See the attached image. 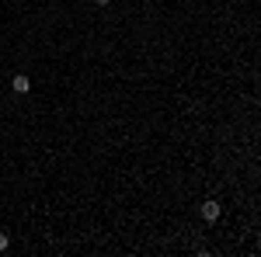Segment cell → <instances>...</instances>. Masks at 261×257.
<instances>
[{
    "mask_svg": "<svg viewBox=\"0 0 261 257\" xmlns=\"http://www.w3.org/2000/svg\"><path fill=\"white\" fill-rule=\"evenodd\" d=\"M202 219H205V222H216V219H220V202L209 198V202L202 205Z\"/></svg>",
    "mask_w": 261,
    "mask_h": 257,
    "instance_id": "1",
    "label": "cell"
},
{
    "mask_svg": "<svg viewBox=\"0 0 261 257\" xmlns=\"http://www.w3.org/2000/svg\"><path fill=\"white\" fill-rule=\"evenodd\" d=\"M11 87H14V94H28V91H32V80H28V77H21V73H14Z\"/></svg>",
    "mask_w": 261,
    "mask_h": 257,
    "instance_id": "2",
    "label": "cell"
},
{
    "mask_svg": "<svg viewBox=\"0 0 261 257\" xmlns=\"http://www.w3.org/2000/svg\"><path fill=\"white\" fill-rule=\"evenodd\" d=\"M7 247H11V237H7V233H0V254H4Z\"/></svg>",
    "mask_w": 261,
    "mask_h": 257,
    "instance_id": "3",
    "label": "cell"
},
{
    "mask_svg": "<svg viewBox=\"0 0 261 257\" xmlns=\"http://www.w3.org/2000/svg\"><path fill=\"white\" fill-rule=\"evenodd\" d=\"M98 4H101V7H108V4H112V0H98Z\"/></svg>",
    "mask_w": 261,
    "mask_h": 257,
    "instance_id": "4",
    "label": "cell"
},
{
    "mask_svg": "<svg viewBox=\"0 0 261 257\" xmlns=\"http://www.w3.org/2000/svg\"><path fill=\"white\" fill-rule=\"evenodd\" d=\"M0 49H4V42H0Z\"/></svg>",
    "mask_w": 261,
    "mask_h": 257,
    "instance_id": "5",
    "label": "cell"
}]
</instances>
